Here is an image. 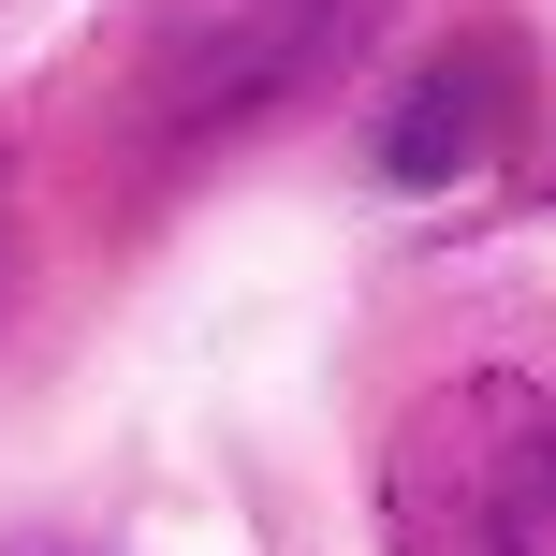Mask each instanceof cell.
I'll return each instance as SVG.
<instances>
[{"instance_id":"6da1fadb","label":"cell","mask_w":556,"mask_h":556,"mask_svg":"<svg viewBox=\"0 0 556 556\" xmlns=\"http://www.w3.org/2000/svg\"><path fill=\"white\" fill-rule=\"evenodd\" d=\"M381 556H556V395L513 366L410 395L381 440Z\"/></svg>"},{"instance_id":"277c9868","label":"cell","mask_w":556,"mask_h":556,"mask_svg":"<svg viewBox=\"0 0 556 556\" xmlns=\"http://www.w3.org/2000/svg\"><path fill=\"white\" fill-rule=\"evenodd\" d=\"M29 556H74V542H29Z\"/></svg>"},{"instance_id":"7a4b0ae2","label":"cell","mask_w":556,"mask_h":556,"mask_svg":"<svg viewBox=\"0 0 556 556\" xmlns=\"http://www.w3.org/2000/svg\"><path fill=\"white\" fill-rule=\"evenodd\" d=\"M337 15L352 0H162V29H147V103L162 117H250L278 88L307 74V59L337 45Z\"/></svg>"},{"instance_id":"3957f363","label":"cell","mask_w":556,"mask_h":556,"mask_svg":"<svg viewBox=\"0 0 556 556\" xmlns=\"http://www.w3.org/2000/svg\"><path fill=\"white\" fill-rule=\"evenodd\" d=\"M498 117H513V45H440L410 88H395V117H381V176L395 191H440V176H469L483 147H498Z\"/></svg>"}]
</instances>
